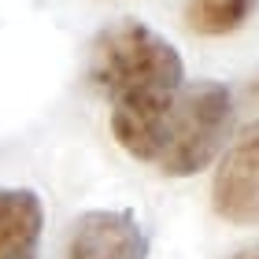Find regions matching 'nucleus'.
Listing matches in <instances>:
<instances>
[{"label":"nucleus","instance_id":"nucleus-8","mask_svg":"<svg viewBox=\"0 0 259 259\" xmlns=\"http://www.w3.org/2000/svg\"><path fill=\"white\" fill-rule=\"evenodd\" d=\"M248 97H252V100H259V74L252 78V85H248Z\"/></svg>","mask_w":259,"mask_h":259},{"label":"nucleus","instance_id":"nucleus-1","mask_svg":"<svg viewBox=\"0 0 259 259\" xmlns=\"http://www.w3.org/2000/svg\"><path fill=\"white\" fill-rule=\"evenodd\" d=\"M89 81L111 104L115 141L134 159L156 163L167 111L185 85L178 49L145 22L115 19L89 45Z\"/></svg>","mask_w":259,"mask_h":259},{"label":"nucleus","instance_id":"nucleus-3","mask_svg":"<svg viewBox=\"0 0 259 259\" xmlns=\"http://www.w3.org/2000/svg\"><path fill=\"white\" fill-rule=\"evenodd\" d=\"M211 207L233 226H259V119L226 148L211 185Z\"/></svg>","mask_w":259,"mask_h":259},{"label":"nucleus","instance_id":"nucleus-6","mask_svg":"<svg viewBox=\"0 0 259 259\" xmlns=\"http://www.w3.org/2000/svg\"><path fill=\"white\" fill-rule=\"evenodd\" d=\"M259 0H189L185 4V26L204 37H226L237 33L255 15Z\"/></svg>","mask_w":259,"mask_h":259},{"label":"nucleus","instance_id":"nucleus-2","mask_svg":"<svg viewBox=\"0 0 259 259\" xmlns=\"http://www.w3.org/2000/svg\"><path fill=\"white\" fill-rule=\"evenodd\" d=\"M233 122V93L215 78H200L178 89L167 122L156 167L167 178H189L204 170L222 152Z\"/></svg>","mask_w":259,"mask_h":259},{"label":"nucleus","instance_id":"nucleus-7","mask_svg":"<svg viewBox=\"0 0 259 259\" xmlns=\"http://www.w3.org/2000/svg\"><path fill=\"white\" fill-rule=\"evenodd\" d=\"M230 259H259V241H252V244H244V248H237Z\"/></svg>","mask_w":259,"mask_h":259},{"label":"nucleus","instance_id":"nucleus-4","mask_svg":"<svg viewBox=\"0 0 259 259\" xmlns=\"http://www.w3.org/2000/svg\"><path fill=\"white\" fill-rule=\"evenodd\" d=\"M148 237L134 211H85L60 259H145Z\"/></svg>","mask_w":259,"mask_h":259},{"label":"nucleus","instance_id":"nucleus-5","mask_svg":"<svg viewBox=\"0 0 259 259\" xmlns=\"http://www.w3.org/2000/svg\"><path fill=\"white\" fill-rule=\"evenodd\" d=\"M45 207L33 189H0V259H37Z\"/></svg>","mask_w":259,"mask_h":259}]
</instances>
